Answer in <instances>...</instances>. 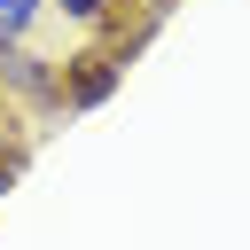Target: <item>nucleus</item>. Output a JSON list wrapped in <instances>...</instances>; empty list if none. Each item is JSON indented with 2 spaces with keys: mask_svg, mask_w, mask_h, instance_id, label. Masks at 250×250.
I'll return each instance as SVG.
<instances>
[{
  "mask_svg": "<svg viewBox=\"0 0 250 250\" xmlns=\"http://www.w3.org/2000/svg\"><path fill=\"white\" fill-rule=\"evenodd\" d=\"M125 8H133V0H47V16H62V23H78V31H117ZM117 39H125V31H117Z\"/></svg>",
  "mask_w": 250,
  "mask_h": 250,
  "instance_id": "3",
  "label": "nucleus"
},
{
  "mask_svg": "<svg viewBox=\"0 0 250 250\" xmlns=\"http://www.w3.org/2000/svg\"><path fill=\"white\" fill-rule=\"evenodd\" d=\"M125 62H133L125 39H109V47H78V55L62 62V109H102V102L117 94Z\"/></svg>",
  "mask_w": 250,
  "mask_h": 250,
  "instance_id": "2",
  "label": "nucleus"
},
{
  "mask_svg": "<svg viewBox=\"0 0 250 250\" xmlns=\"http://www.w3.org/2000/svg\"><path fill=\"white\" fill-rule=\"evenodd\" d=\"M8 125H16V102H8V86H0V141H8Z\"/></svg>",
  "mask_w": 250,
  "mask_h": 250,
  "instance_id": "6",
  "label": "nucleus"
},
{
  "mask_svg": "<svg viewBox=\"0 0 250 250\" xmlns=\"http://www.w3.org/2000/svg\"><path fill=\"white\" fill-rule=\"evenodd\" d=\"M16 172H23V141H8V148H0V195L16 188Z\"/></svg>",
  "mask_w": 250,
  "mask_h": 250,
  "instance_id": "5",
  "label": "nucleus"
},
{
  "mask_svg": "<svg viewBox=\"0 0 250 250\" xmlns=\"http://www.w3.org/2000/svg\"><path fill=\"white\" fill-rule=\"evenodd\" d=\"M0 86H8L16 109L62 117V62H47L39 47H0Z\"/></svg>",
  "mask_w": 250,
  "mask_h": 250,
  "instance_id": "1",
  "label": "nucleus"
},
{
  "mask_svg": "<svg viewBox=\"0 0 250 250\" xmlns=\"http://www.w3.org/2000/svg\"><path fill=\"white\" fill-rule=\"evenodd\" d=\"M39 23H47V0H0V47H31Z\"/></svg>",
  "mask_w": 250,
  "mask_h": 250,
  "instance_id": "4",
  "label": "nucleus"
}]
</instances>
